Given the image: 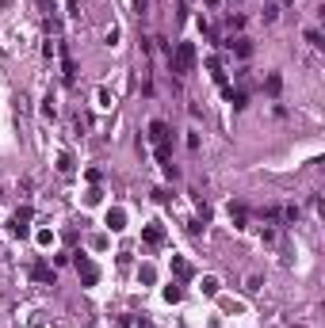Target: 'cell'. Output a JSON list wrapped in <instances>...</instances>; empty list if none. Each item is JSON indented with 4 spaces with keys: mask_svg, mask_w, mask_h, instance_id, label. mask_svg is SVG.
I'll list each match as a JSON object with an SVG mask.
<instances>
[{
    "mask_svg": "<svg viewBox=\"0 0 325 328\" xmlns=\"http://www.w3.org/2000/svg\"><path fill=\"white\" fill-rule=\"evenodd\" d=\"M168 138H172V134H168V122H164V118H153V122H149V142H153L157 160H161L164 168L172 164V145H168Z\"/></svg>",
    "mask_w": 325,
    "mask_h": 328,
    "instance_id": "6da1fadb",
    "label": "cell"
},
{
    "mask_svg": "<svg viewBox=\"0 0 325 328\" xmlns=\"http://www.w3.org/2000/svg\"><path fill=\"white\" fill-rule=\"evenodd\" d=\"M168 65H172L176 76H188V73L195 69V46L192 42H176V50L168 54Z\"/></svg>",
    "mask_w": 325,
    "mask_h": 328,
    "instance_id": "7a4b0ae2",
    "label": "cell"
},
{
    "mask_svg": "<svg viewBox=\"0 0 325 328\" xmlns=\"http://www.w3.org/2000/svg\"><path fill=\"white\" fill-rule=\"evenodd\" d=\"M73 263H77V275H81V286H96L100 283V267H96V263H92L88 256H81V252H73Z\"/></svg>",
    "mask_w": 325,
    "mask_h": 328,
    "instance_id": "3957f363",
    "label": "cell"
},
{
    "mask_svg": "<svg viewBox=\"0 0 325 328\" xmlns=\"http://www.w3.org/2000/svg\"><path fill=\"white\" fill-rule=\"evenodd\" d=\"M31 218H35V210H31V206H19V210L12 214V233H15V237H27Z\"/></svg>",
    "mask_w": 325,
    "mask_h": 328,
    "instance_id": "277c9868",
    "label": "cell"
},
{
    "mask_svg": "<svg viewBox=\"0 0 325 328\" xmlns=\"http://www.w3.org/2000/svg\"><path fill=\"white\" fill-rule=\"evenodd\" d=\"M58 54H61V76H65V84H77V61L69 54V46H58Z\"/></svg>",
    "mask_w": 325,
    "mask_h": 328,
    "instance_id": "5b68a950",
    "label": "cell"
},
{
    "mask_svg": "<svg viewBox=\"0 0 325 328\" xmlns=\"http://www.w3.org/2000/svg\"><path fill=\"white\" fill-rule=\"evenodd\" d=\"M142 241H146L149 248H161V244H164V229L157 225V221H149V225L142 229Z\"/></svg>",
    "mask_w": 325,
    "mask_h": 328,
    "instance_id": "8992f818",
    "label": "cell"
},
{
    "mask_svg": "<svg viewBox=\"0 0 325 328\" xmlns=\"http://www.w3.org/2000/svg\"><path fill=\"white\" fill-rule=\"evenodd\" d=\"M230 221H234L237 229H245L249 225V206H245V202H230Z\"/></svg>",
    "mask_w": 325,
    "mask_h": 328,
    "instance_id": "52a82bcc",
    "label": "cell"
},
{
    "mask_svg": "<svg viewBox=\"0 0 325 328\" xmlns=\"http://www.w3.org/2000/svg\"><path fill=\"white\" fill-rule=\"evenodd\" d=\"M31 279H35V283H54V267H50V263H42V259H39V263H35V267H31Z\"/></svg>",
    "mask_w": 325,
    "mask_h": 328,
    "instance_id": "ba28073f",
    "label": "cell"
},
{
    "mask_svg": "<svg viewBox=\"0 0 325 328\" xmlns=\"http://www.w3.org/2000/svg\"><path fill=\"white\" fill-rule=\"evenodd\" d=\"M222 46H226V50H234L237 57H249V54H252L249 38H226V42H222Z\"/></svg>",
    "mask_w": 325,
    "mask_h": 328,
    "instance_id": "9c48e42d",
    "label": "cell"
},
{
    "mask_svg": "<svg viewBox=\"0 0 325 328\" xmlns=\"http://www.w3.org/2000/svg\"><path fill=\"white\" fill-rule=\"evenodd\" d=\"M172 275H176V279H192V263H188V259L184 256H172Z\"/></svg>",
    "mask_w": 325,
    "mask_h": 328,
    "instance_id": "30bf717a",
    "label": "cell"
},
{
    "mask_svg": "<svg viewBox=\"0 0 325 328\" xmlns=\"http://www.w3.org/2000/svg\"><path fill=\"white\" fill-rule=\"evenodd\" d=\"M264 92H268V96H280V92H283V76H280V73H268V76H264Z\"/></svg>",
    "mask_w": 325,
    "mask_h": 328,
    "instance_id": "8fae6325",
    "label": "cell"
},
{
    "mask_svg": "<svg viewBox=\"0 0 325 328\" xmlns=\"http://www.w3.org/2000/svg\"><path fill=\"white\" fill-rule=\"evenodd\" d=\"M180 298H184V286H180V283H168V286H164V301H168V305H176Z\"/></svg>",
    "mask_w": 325,
    "mask_h": 328,
    "instance_id": "7c38bea8",
    "label": "cell"
},
{
    "mask_svg": "<svg viewBox=\"0 0 325 328\" xmlns=\"http://www.w3.org/2000/svg\"><path fill=\"white\" fill-rule=\"evenodd\" d=\"M199 290H203L207 298H214V294H218V279H214V275H207V279L199 283Z\"/></svg>",
    "mask_w": 325,
    "mask_h": 328,
    "instance_id": "4fadbf2b",
    "label": "cell"
},
{
    "mask_svg": "<svg viewBox=\"0 0 325 328\" xmlns=\"http://www.w3.org/2000/svg\"><path fill=\"white\" fill-rule=\"evenodd\" d=\"M226 96H230V103H234V111H241V107L249 103V96H245V92H234V88H230Z\"/></svg>",
    "mask_w": 325,
    "mask_h": 328,
    "instance_id": "5bb4252c",
    "label": "cell"
},
{
    "mask_svg": "<svg viewBox=\"0 0 325 328\" xmlns=\"http://www.w3.org/2000/svg\"><path fill=\"white\" fill-rule=\"evenodd\" d=\"M107 225L115 229V233H119V229H126V225H122V210H107Z\"/></svg>",
    "mask_w": 325,
    "mask_h": 328,
    "instance_id": "9a60e30c",
    "label": "cell"
},
{
    "mask_svg": "<svg viewBox=\"0 0 325 328\" xmlns=\"http://www.w3.org/2000/svg\"><path fill=\"white\" fill-rule=\"evenodd\" d=\"M58 172H61V176H69V172H73V160H69V153H61V157H58Z\"/></svg>",
    "mask_w": 325,
    "mask_h": 328,
    "instance_id": "2e32d148",
    "label": "cell"
},
{
    "mask_svg": "<svg viewBox=\"0 0 325 328\" xmlns=\"http://www.w3.org/2000/svg\"><path fill=\"white\" fill-rule=\"evenodd\" d=\"M226 27H230V31H241V27H245V15H226Z\"/></svg>",
    "mask_w": 325,
    "mask_h": 328,
    "instance_id": "e0dca14e",
    "label": "cell"
},
{
    "mask_svg": "<svg viewBox=\"0 0 325 328\" xmlns=\"http://www.w3.org/2000/svg\"><path fill=\"white\" fill-rule=\"evenodd\" d=\"M306 42H310V46H318V50H322V46H325V42H322V31H314V27H310V31H306Z\"/></svg>",
    "mask_w": 325,
    "mask_h": 328,
    "instance_id": "ac0fdd59",
    "label": "cell"
},
{
    "mask_svg": "<svg viewBox=\"0 0 325 328\" xmlns=\"http://www.w3.org/2000/svg\"><path fill=\"white\" fill-rule=\"evenodd\" d=\"M138 279H142V283H153V267H149V263H146V267L138 271Z\"/></svg>",
    "mask_w": 325,
    "mask_h": 328,
    "instance_id": "d6986e66",
    "label": "cell"
},
{
    "mask_svg": "<svg viewBox=\"0 0 325 328\" xmlns=\"http://www.w3.org/2000/svg\"><path fill=\"white\" fill-rule=\"evenodd\" d=\"M134 328H149V321H134Z\"/></svg>",
    "mask_w": 325,
    "mask_h": 328,
    "instance_id": "ffe728a7",
    "label": "cell"
},
{
    "mask_svg": "<svg viewBox=\"0 0 325 328\" xmlns=\"http://www.w3.org/2000/svg\"><path fill=\"white\" fill-rule=\"evenodd\" d=\"M283 4H291V0H283Z\"/></svg>",
    "mask_w": 325,
    "mask_h": 328,
    "instance_id": "44dd1931",
    "label": "cell"
}]
</instances>
